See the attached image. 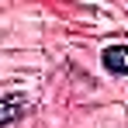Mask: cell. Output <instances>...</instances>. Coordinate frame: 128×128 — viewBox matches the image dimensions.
Instances as JSON below:
<instances>
[{"mask_svg": "<svg viewBox=\"0 0 128 128\" xmlns=\"http://www.w3.org/2000/svg\"><path fill=\"white\" fill-rule=\"evenodd\" d=\"M24 111H28V97H24V94H18V90L4 94V118H0V125L10 128V125L24 114Z\"/></svg>", "mask_w": 128, "mask_h": 128, "instance_id": "6da1fadb", "label": "cell"}, {"mask_svg": "<svg viewBox=\"0 0 128 128\" xmlns=\"http://www.w3.org/2000/svg\"><path fill=\"white\" fill-rule=\"evenodd\" d=\"M104 69L114 76L128 73V45H107L104 48Z\"/></svg>", "mask_w": 128, "mask_h": 128, "instance_id": "7a4b0ae2", "label": "cell"}]
</instances>
